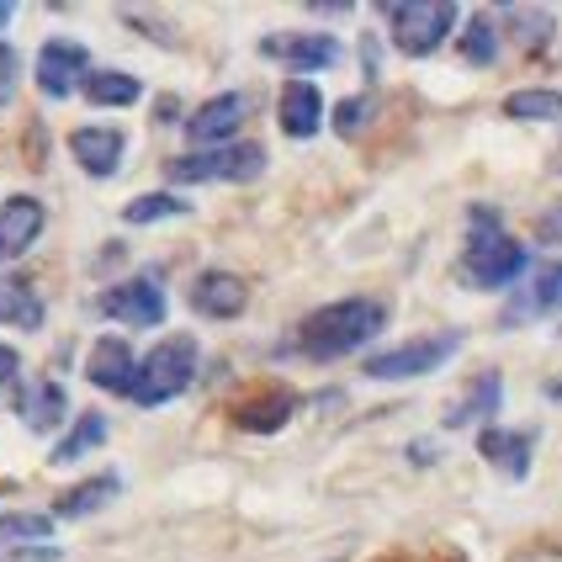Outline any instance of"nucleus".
Masks as SVG:
<instances>
[{
    "mask_svg": "<svg viewBox=\"0 0 562 562\" xmlns=\"http://www.w3.org/2000/svg\"><path fill=\"white\" fill-rule=\"evenodd\" d=\"M387 318H393V308H387L382 297H340V303H324V308H313L308 318L297 324V350H303L308 361H345V356L367 350V345L387 329Z\"/></svg>",
    "mask_w": 562,
    "mask_h": 562,
    "instance_id": "obj_1",
    "label": "nucleus"
},
{
    "mask_svg": "<svg viewBox=\"0 0 562 562\" xmlns=\"http://www.w3.org/2000/svg\"><path fill=\"white\" fill-rule=\"evenodd\" d=\"M462 266H468V277L483 292H504V286L520 281V271L531 266V255L520 250V239L504 234L499 213L488 202H477V207H468V255H462Z\"/></svg>",
    "mask_w": 562,
    "mask_h": 562,
    "instance_id": "obj_2",
    "label": "nucleus"
},
{
    "mask_svg": "<svg viewBox=\"0 0 562 562\" xmlns=\"http://www.w3.org/2000/svg\"><path fill=\"white\" fill-rule=\"evenodd\" d=\"M196 367H202V345H196V335H165V340L138 361L133 404L138 408L176 404L191 382H196Z\"/></svg>",
    "mask_w": 562,
    "mask_h": 562,
    "instance_id": "obj_3",
    "label": "nucleus"
},
{
    "mask_svg": "<svg viewBox=\"0 0 562 562\" xmlns=\"http://www.w3.org/2000/svg\"><path fill=\"white\" fill-rule=\"evenodd\" d=\"M382 16H387L393 48H398L404 59H430L440 43L451 37L462 11H457L451 0H387Z\"/></svg>",
    "mask_w": 562,
    "mask_h": 562,
    "instance_id": "obj_4",
    "label": "nucleus"
},
{
    "mask_svg": "<svg viewBox=\"0 0 562 562\" xmlns=\"http://www.w3.org/2000/svg\"><path fill=\"white\" fill-rule=\"evenodd\" d=\"M165 176L176 187H213V181H255L266 176V149L260 144H223V149H191V155H176L165 165Z\"/></svg>",
    "mask_w": 562,
    "mask_h": 562,
    "instance_id": "obj_5",
    "label": "nucleus"
},
{
    "mask_svg": "<svg viewBox=\"0 0 562 562\" xmlns=\"http://www.w3.org/2000/svg\"><path fill=\"white\" fill-rule=\"evenodd\" d=\"M457 350H462V335H457V329H446V335H414V340L393 345V350H382V356H367V361H361V376H372V382L430 376V372H440Z\"/></svg>",
    "mask_w": 562,
    "mask_h": 562,
    "instance_id": "obj_6",
    "label": "nucleus"
},
{
    "mask_svg": "<svg viewBox=\"0 0 562 562\" xmlns=\"http://www.w3.org/2000/svg\"><path fill=\"white\" fill-rule=\"evenodd\" d=\"M165 286H159L155 271H138V277L117 281V286H106L101 297H95V313H106V318H117L127 329H159L165 324Z\"/></svg>",
    "mask_w": 562,
    "mask_h": 562,
    "instance_id": "obj_7",
    "label": "nucleus"
},
{
    "mask_svg": "<svg viewBox=\"0 0 562 562\" xmlns=\"http://www.w3.org/2000/svg\"><path fill=\"white\" fill-rule=\"evenodd\" d=\"M260 59L286 64L297 80H308L318 69H335L345 59V48L329 32H271V37H260Z\"/></svg>",
    "mask_w": 562,
    "mask_h": 562,
    "instance_id": "obj_8",
    "label": "nucleus"
},
{
    "mask_svg": "<svg viewBox=\"0 0 562 562\" xmlns=\"http://www.w3.org/2000/svg\"><path fill=\"white\" fill-rule=\"evenodd\" d=\"M37 91L48 95V101H64V95H75L86 86V75H91V48L86 43H75V37H48L43 48H37Z\"/></svg>",
    "mask_w": 562,
    "mask_h": 562,
    "instance_id": "obj_9",
    "label": "nucleus"
},
{
    "mask_svg": "<svg viewBox=\"0 0 562 562\" xmlns=\"http://www.w3.org/2000/svg\"><path fill=\"white\" fill-rule=\"evenodd\" d=\"M552 313H562V260L536 266L531 277L520 281V292H509V303L499 308V329H520V324L552 318Z\"/></svg>",
    "mask_w": 562,
    "mask_h": 562,
    "instance_id": "obj_10",
    "label": "nucleus"
},
{
    "mask_svg": "<svg viewBox=\"0 0 562 562\" xmlns=\"http://www.w3.org/2000/svg\"><path fill=\"white\" fill-rule=\"evenodd\" d=\"M245 112H250V101H245L239 91H223V95H213V101H202V106L187 117L191 149H223V144H239L234 133L245 127Z\"/></svg>",
    "mask_w": 562,
    "mask_h": 562,
    "instance_id": "obj_11",
    "label": "nucleus"
},
{
    "mask_svg": "<svg viewBox=\"0 0 562 562\" xmlns=\"http://www.w3.org/2000/svg\"><path fill=\"white\" fill-rule=\"evenodd\" d=\"M86 376H91V387L112 393V398H133V382H138L133 345H127L123 335H101V340L91 345V356H86Z\"/></svg>",
    "mask_w": 562,
    "mask_h": 562,
    "instance_id": "obj_12",
    "label": "nucleus"
},
{
    "mask_svg": "<svg viewBox=\"0 0 562 562\" xmlns=\"http://www.w3.org/2000/svg\"><path fill=\"white\" fill-rule=\"evenodd\" d=\"M69 155H75V165H80L91 181H106V176H117V170H123L127 133L123 127H106V123L75 127V133H69Z\"/></svg>",
    "mask_w": 562,
    "mask_h": 562,
    "instance_id": "obj_13",
    "label": "nucleus"
},
{
    "mask_svg": "<svg viewBox=\"0 0 562 562\" xmlns=\"http://www.w3.org/2000/svg\"><path fill=\"white\" fill-rule=\"evenodd\" d=\"M16 419L27 430H37V436H48V430H59L69 419V393L54 376H22L16 382Z\"/></svg>",
    "mask_w": 562,
    "mask_h": 562,
    "instance_id": "obj_14",
    "label": "nucleus"
},
{
    "mask_svg": "<svg viewBox=\"0 0 562 562\" xmlns=\"http://www.w3.org/2000/svg\"><path fill=\"white\" fill-rule=\"evenodd\" d=\"M43 223H48V207L37 196H11L0 207V266L27 255L37 245V234H43Z\"/></svg>",
    "mask_w": 562,
    "mask_h": 562,
    "instance_id": "obj_15",
    "label": "nucleus"
},
{
    "mask_svg": "<svg viewBox=\"0 0 562 562\" xmlns=\"http://www.w3.org/2000/svg\"><path fill=\"white\" fill-rule=\"evenodd\" d=\"M191 308L202 313V318H239V313L250 308V286L245 277H234V271H202V277L191 281Z\"/></svg>",
    "mask_w": 562,
    "mask_h": 562,
    "instance_id": "obj_16",
    "label": "nucleus"
},
{
    "mask_svg": "<svg viewBox=\"0 0 562 562\" xmlns=\"http://www.w3.org/2000/svg\"><path fill=\"white\" fill-rule=\"evenodd\" d=\"M499 404H504V382L499 372H483L468 382V393L457 398V404L446 408V430H488L494 419H499Z\"/></svg>",
    "mask_w": 562,
    "mask_h": 562,
    "instance_id": "obj_17",
    "label": "nucleus"
},
{
    "mask_svg": "<svg viewBox=\"0 0 562 562\" xmlns=\"http://www.w3.org/2000/svg\"><path fill=\"white\" fill-rule=\"evenodd\" d=\"M292 414H297V393H292V387H255L250 398L234 404V425L250 430V436H271Z\"/></svg>",
    "mask_w": 562,
    "mask_h": 562,
    "instance_id": "obj_18",
    "label": "nucleus"
},
{
    "mask_svg": "<svg viewBox=\"0 0 562 562\" xmlns=\"http://www.w3.org/2000/svg\"><path fill=\"white\" fill-rule=\"evenodd\" d=\"M477 451H483V462H494V472H504L509 483H520L531 472L536 436L531 430H499V425H488V430H477Z\"/></svg>",
    "mask_w": 562,
    "mask_h": 562,
    "instance_id": "obj_19",
    "label": "nucleus"
},
{
    "mask_svg": "<svg viewBox=\"0 0 562 562\" xmlns=\"http://www.w3.org/2000/svg\"><path fill=\"white\" fill-rule=\"evenodd\" d=\"M277 117L286 138H313L324 127V91L313 80H286L277 101Z\"/></svg>",
    "mask_w": 562,
    "mask_h": 562,
    "instance_id": "obj_20",
    "label": "nucleus"
},
{
    "mask_svg": "<svg viewBox=\"0 0 562 562\" xmlns=\"http://www.w3.org/2000/svg\"><path fill=\"white\" fill-rule=\"evenodd\" d=\"M117 494H123V477H117V472H95V477H86V483L64 488L48 515H54V520H86V515H95V509H106Z\"/></svg>",
    "mask_w": 562,
    "mask_h": 562,
    "instance_id": "obj_21",
    "label": "nucleus"
},
{
    "mask_svg": "<svg viewBox=\"0 0 562 562\" xmlns=\"http://www.w3.org/2000/svg\"><path fill=\"white\" fill-rule=\"evenodd\" d=\"M43 297H37V286L27 277H16V271H0V324L5 329H43Z\"/></svg>",
    "mask_w": 562,
    "mask_h": 562,
    "instance_id": "obj_22",
    "label": "nucleus"
},
{
    "mask_svg": "<svg viewBox=\"0 0 562 562\" xmlns=\"http://www.w3.org/2000/svg\"><path fill=\"white\" fill-rule=\"evenodd\" d=\"M106 436H112V425H106V414H80L69 430L59 436V446L48 451V468H69V462H80V457H91L95 446H106Z\"/></svg>",
    "mask_w": 562,
    "mask_h": 562,
    "instance_id": "obj_23",
    "label": "nucleus"
},
{
    "mask_svg": "<svg viewBox=\"0 0 562 562\" xmlns=\"http://www.w3.org/2000/svg\"><path fill=\"white\" fill-rule=\"evenodd\" d=\"M504 27H509V43L526 48V54H541V48L558 37L552 11H541V5H509V11H504Z\"/></svg>",
    "mask_w": 562,
    "mask_h": 562,
    "instance_id": "obj_24",
    "label": "nucleus"
},
{
    "mask_svg": "<svg viewBox=\"0 0 562 562\" xmlns=\"http://www.w3.org/2000/svg\"><path fill=\"white\" fill-rule=\"evenodd\" d=\"M80 95H86L91 106H133V101L144 95V80L127 75V69H91Z\"/></svg>",
    "mask_w": 562,
    "mask_h": 562,
    "instance_id": "obj_25",
    "label": "nucleus"
},
{
    "mask_svg": "<svg viewBox=\"0 0 562 562\" xmlns=\"http://www.w3.org/2000/svg\"><path fill=\"white\" fill-rule=\"evenodd\" d=\"M509 123H562V91L531 86V91H509L499 106Z\"/></svg>",
    "mask_w": 562,
    "mask_h": 562,
    "instance_id": "obj_26",
    "label": "nucleus"
},
{
    "mask_svg": "<svg viewBox=\"0 0 562 562\" xmlns=\"http://www.w3.org/2000/svg\"><path fill=\"white\" fill-rule=\"evenodd\" d=\"M54 515H43V509H11V515H0V552H16L22 541H48L54 536Z\"/></svg>",
    "mask_w": 562,
    "mask_h": 562,
    "instance_id": "obj_27",
    "label": "nucleus"
},
{
    "mask_svg": "<svg viewBox=\"0 0 562 562\" xmlns=\"http://www.w3.org/2000/svg\"><path fill=\"white\" fill-rule=\"evenodd\" d=\"M191 207H187V196H176V191H144V196H133L123 207V218L127 223H165V218H187Z\"/></svg>",
    "mask_w": 562,
    "mask_h": 562,
    "instance_id": "obj_28",
    "label": "nucleus"
},
{
    "mask_svg": "<svg viewBox=\"0 0 562 562\" xmlns=\"http://www.w3.org/2000/svg\"><path fill=\"white\" fill-rule=\"evenodd\" d=\"M462 59L477 64V69H488V64L499 59V27H494V16L488 11H477L462 32Z\"/></svg>",
    "mask_w": 562,
    "mask_h": 562,
    "instance_id": "obj_29",
    "label": "nucleus"
},
{
    "mask_svg": "<svg viewBox=\"0 0 562 562\" xmlns=\"http://www.w3.org/2000/svg\"><path fill=\"white\" fill-rule=\"evenodd\" d=\"M372 112H376V95H372V91L345 95L340 106H335V133H340V138H356L361 127L372 123Z\"/></svg>",
    "mask_w": 562,
    "mask_h": 562,
    "instance_id": "obj_30",
    "label": "nucleus"
},
{
    "mask_svg": "<svg viewBox=\"0 0 562 562\" xmlns=\"http://www.w3.org/2000/svg\"><path fill=\"white\" fill-rule=\"evenodd\" d=\"M16 75H22L16 48H11V43H0V106H11V101H16Z\"/></svg>",
    "mask_w": 562,
    "mask_h": 562,
    "instance_id": "obj_31",
    "label": "nucleus"
},
{
    "mask_svg": "<svg viewBox=\"0 0 562 562\" xmlns=\"http://www.w3.org/2000/svg\"><path fill=\"white\" fill-rule=\"evenodd\" d=\"M536 239H541V245H562V202H552V207L536 218Z\"/></svg>",
    "mask_w": 562,
    "mask_h": 562,
    "instance_id": "obj_32",
    "label": "nucleus"
},
{
    "mask_svg": "<svg viewBox=\"0 0 562 562\" xmlns=\"http://www.w3.org/2000/svg\"><path fill=\"white\" fill-rule=\"evenodd\" d=\"M16 376H22V356H16V345L0 340V393H5Z\"/></svg>",
    "mask_w": 562,
    "mask_h": 562,
    "instance_id": "obj_33",
    "label": "nucleus"
},
{
    "mask_svg": "<svg viewBox=\"0 0 562 562\" xmlns=\"http://www.w3.org/2000/svg\"><path fill=\"white\" fill-rule=\"evenodd\" d=\"M408 457H414V468H430V462H440V446L436 440H414Z\"/></svg>",
    "mask_w": 562,
    "mask_h": 562,
    "instance_id": "obj_34",
    "label": "nucleus"
},
{
    "mask_svg": "<svg viewBox=\"0 0 562 562\" xmlns=\"http://www.w3.org/2000/svg\"><path fill=\"white\" fill-rule=\"evenodd\" d=\"M11 562H59V547H37V552L16 547V558H11Z\"/></svg>",
    "mask_w": 562,
    "mask_h": 562,
    "instance_id": "obj_35",
    "label": "nucleus"
},
{
    "mask_svg": "<svg viewBox=\"0 0 562 562\" xmlns=\"http://www.w3.org/2000/svg\"><path fill=\"white\" fill-rule=\"evenodd\" d=\"M541 393H547V398H552V404H562V382H547V387H541Z\"/></svg>",
    "mask_w": 562,
    "mask_h": 562,
    "instance_id": "obj_36",
    "label": "nucleus"
},
{
    "mask_svg": "<svg viewBox=\"0 0 562 562\" xmlns=\"http://www.w3.org/2000/svg\"><path fill=\"white\" fill-rule=\"evenodd\" d=\"M11 16H16V5H0V27H5V22H11Z\"/></svg>",
    "mask_w": 562,
    "mask_h": 562,
    "instance_id": "obj_37",
    "label": "nucleus"
}]
</instances>
